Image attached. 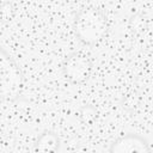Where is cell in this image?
I'll use <instances>...</instances> for the list:
<instances>
[{
	"label": "cell",
	"mask_w": 153,
	"mask_h": 153,
	"mask_svg": "<svg viewBox=\"0 0 153 153\" xmlns=\"http://www.w3.org/2000/svg\"><path fill=\"white\" fill-rule=\"evenodd\" d=\"M93 63L91 59L81 51H72L62 61V73L66 80L72 84L87 81L92 73Z\"/></svg>",
	"instance_id": "obj_3"
},
{
	"label": "cell",
	"mask_w": 153,
	"mask_h": 153,
	"mask_svg": "<svg viewBox=\"0 0 153 153\" xmlns=\"http://www.w3.org/2000/svg\"><path fill=\"white\" fill-rule=\"evenodd\" d=\"M76 38L85 45H96L108 32V22L104 13L96 7H82L73 20Z\"/></svg>",
	"instance_id": "obj_1"
},
{
	"label": "cell",
	"mask_w": 153,
	"mask_h": 153,
	"mask_svg": "<svg viewBox=\"0 0 153 153\" xmlns=\"http://www.w3.org/2000/svg\"><path fill=\"white\" fill-rule=\"evenodd\" d=\"M23 73L14 59L0 45V98L17 100L23 91Z\"/></svg>",
	"instance_id": "obj_2"
},
{
	"label": "cell",
	"mask_w": 153,
	"mask_h": 153,
	"mask_svg": "<svg viewBox=\"0 0 153 153\" xmlns=\"http://www.w3.org/2000/svg\"><path fill=\"white\" fill-rule=\"evenodd\" d=\"M60 147V139L57 134L53 130H44L42 131L33 145L35 152L42 153H54Z\"/></svg>",
	"instance_id": "obj_5"
},
{
	"label": "cell",
	"mask_w": 153,
	"mask_h": 153,
	"mask_svg": "<svg viewBox=\"0 0 153 153\" xmlns=\"http://www.w3.org/2000/svg\"><path fill=\"white\" fill-rule=\"evenodd\" d=\"M80 115L85 122H92L97 116V110L91 105H85L80 109Z\"/></svg>",
	"instance_id": "obj_6"
},
{
	"label": "cell",
	"mask_w": 153,
	"mask_h": 153,
	"mask_svg": "<svg viewBox=\"0 0 153 153\" xmlns=\"http://www.w3.org/2000/svg\"><path fill=\"white\" fill-rule=\"evenodd\" d=\"M110 153H149V143L146 137L134 134V133H128L118 139H116L110 148Z\"/></svg>",
	"instance_id": "obj_4"
}]
</instances>
